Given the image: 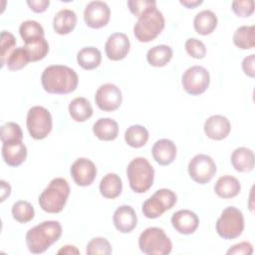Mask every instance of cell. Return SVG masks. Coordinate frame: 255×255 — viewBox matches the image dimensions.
Masks as SVG:
<instances>
[{"instance_id":"1","label":"cell","mask_w":255,"mask_h":255,"mask_svg":"<svg viewBox=\"0 0 255 255\" xmlns=\"http://www.w3.org/2000/svg\"><path fill=\"white\" fill-rule=\"evenodd\" d=\"M78 83L77 73L72 68L64 65L49 66L41 76L42 87L49 94H70L77 89Z\"/></svg>"},{"instance_id":"2","label":"cell","mask_w":255,"mask_h":255,"mask_svg":"<svg viewBox=\"0 0 255 255\" xmlns=\"http://www.w3.org/2000/svg\"><path fill=\"white\" fill-rule=\"evenodd\" d=\"M62 235V225L56 220H46L30 228L25 236L28 250L33 254L44 253Z\"/></svg>"},{"instance_id":"3","label":"cell","mask_w":255,"mask_h":255,"mask_svg":"<svg viewBox=\"0 0 255 255\" xmlns=\"http://www.w3.org/2000/svg\"><path fill=\"white\" fill-rule=\"evenodd\" d=\"M70 192L71 189L67 179L55 177L40 194L39 205L45 212L59 213L64 209Z\"/></svg>"},{"instance_id":"4","label":"cell","mask_w":255,"mask_h":255,"mask_svg":"<svg viewBox=\"0 0 255 255\" xmlns=\"http://www.w3.org/2000/svg\"><path fill=\"white\" fill-rule=\"evenodd\" d=\"M127 175L131 190L136 193H144L153 183L154 169L146 158L138 156L128 164Z\"/></svg>"},{"instance_id":"5","label":"cell","mask_w":255,"mask_h":255,"mask_svg":"<svg viewBox=\"0 0 255 255\" xmlns=\"http://www.w3.org/2000/svg\"><path fill=\"white\" fill-rule=\"evenodd\" d=\"M138 247L147 255H167L172 250V243L162 228L148 227L140 233Z\"/></svg>"},{"instance_id":"6","label":"cell","mask_w":255,"mask_h":255,"mask_svg":"<svg viewBox=\"0 0 255 255\" xmlns=\"http://www.w3.org/2000/svg\"><path fill=\"white\" fill-rule=\"evenodd\" d=\"M165 20L162 13L155 9L138 18L133 26V34L141 43L154 40L164 29Z\"/></svg>"},{"instance_id":"7","label":"cell","mask_w":255,"mask_h":255,"mask_svg":"<svg viewBox=\"0 0 255 255\" xmlns=\"http://www.w3.org/2000/svg\"><path fill=\"white\" fill-rule=\"evenodd\" d=\"M244 230V216L241 210L234 206L223 209L216 221V231L220 237L226 240L239 237Z\"/></svg>"},{"instance_id":"8","label":"cell","mask_w":255,"mask_h":255,"mask_svg":"<svg viewBox=\"0 0 255 255\" xmlns=\"http://www.w3.org/2000/svg\"><path fill=\"white\" fill-rule=\"evenodd\" d=\"M177 201L176 194L167 188L157 189L141 206V211L146 218L155 219L165 211L171 209Z\"/></svg>"},{"instance_id":"9","label":"cell","mask_w":255,"mask_h":255,"mask_svg":"<svg viewBox=\"0 0 255 255\" xmlns=\"http://www.w3.org/2000/svg\"><path fill=\"white\" fill-rule=\"evenodd\" d=\"M26 126L32 138L37 140L43 139L52 130V116L50 112L44 107H32L27 113Z\"/></svg>"},{"instance_id":"10","label":"cell","mask_w":255,"mask_h":255,"mask_svg":"<svg viewBox=\"0 0 255 255\" xmlns=\"http://www.w3.org/2000/svg\"><path fill=\"white\" fill-rule=\"evenodd\" d=\"M184 91L191 96L203 94L209 87V72L202 66H192L185 70L181 78Z\"/></svg>"},{"instance_id":"11","label":"cell","mask_w":255,"mask_h":255,"mask_svg":"<svg viewBox=\"0 0 255 255\" xmlns=\"http://www.w3.org/2000/svg\"><path fill=\"white\" fill-rule=\"evenodd\" d=\"M216 164L211 156L203 153L194 155L188 163L190 178L199 184L209 182L216 173Z\"/></svg>"},{"instance_id":"12","label":"cell","mask_w":255,"mask_h":255,"mask_svg":"<svg viewBox=\"0 0 255 255\" xmlns=\"http://www.w3.org/2000/svg\"><path fill=\"white\" fill-rule=\"evenodd\" d=\"M95 102L100 110L104 112H114L118 110L123 103L122 91L115 84H104L98 88Z\"/></svg>"},{"instance_id":"13","label":"cell","mask_w":255,"mask_h":255,"mask_svg":"<svg viewBox=\"0 0 255 255\" xmlns=\"http://www.w3.org/2000/svg\"><path fill=\"white\" fill-rule=\"evenodd\" d=\"M111 17V10L104 1H91L84 10V21L93 29H100L106 26Z\"/></svg>"},{"instance_id":"14","label":"cell","mask_w":255,"mask_h":255,"mask_svg":"<svg viewBox=\"0 0 255 255\" xmlns=\"http://www.w3.org/2000/svg\"><path fill=\"white\" fill-rule=\"evenodd\" d=\"M70 173L77 185L85 187L94 182L97 176V167L91 159L80 157L71 165Z\"/></svg>"},{"instance_id":"15","label":"cell","mask_w":255,"mask_h":255,"mask_svg":"<svg viewBox=\"0 0 255 255\" xmlns=\"http://www.w3.org/2000/svg\"><path fill=\"white\" fill-rule=\"evenodd\" d=\"M130 48L128 37L125 33H113L109 36L106 44L105 51L107 57L112 61H120L125 59Z\"/></svg>"},{"instance_id":"16","label":"cell","mask_w":255,"mask_h":255,"mask_svg":"<svg viewBox=\"0 0 255 255\" xmlns=\"http://www.w3.org/2000/svg\"><path fill=\"white\" fill-rule=\"evenodd\" d=\"M170 221L175 231L183 235L194 233L199 225V218L196 213L188 209H181L174 212Z\"/></svg>"},{"instance_id":"17","label":"cell","mask_w":255,"mask_h":255,"mask_svg":"<svg viewBox=\"0 0 255 255\" xmlns=\"http://www.w3.org/2000/svg\"><path fill=\"white\" fill-rule=\"evenodd\" d=\"M203 129L210 139L222 140L228 136L231 129V124L226 117L213 115L205 121Z\"/></svg>"},{"instance_id":"18","label":"cell","mask_w":255,"mask_h":255,"mask_svg":"<svg viewBox=\"0 0 255 255\" xmlns=\"http://www.w3.org/2000/svg\"><path fill=\"white\" fill-rule=\"evenodd\" d=\"M113 222L117 230L122 233L131 232L137 224V217L134 209L129 205H121L113 215Z\"/></svg>"},{"instance_id":"19","label":"cell","mask_w":255,"mask_h":255,"mask_svg":"<svg viewBox=\"0 0 255 255\" xmlns=\"http://www.w3.org/2000/svg\"><path fill=\"white\" fill-rule=\"evenodd\" d=\"M176 145L168 138H160L156 140L151 148L153 159L159 165H168L173 162L176 157Z\"/></svg>"},{"instance_id":"20","label":"cell","mask_w":255,"mask_h":255,"mask_svg":"<svg viewBox=\"0 0 255 255\" xmlns=\"http://www.w3.org/2000/svg\"><path fill=\"white\" fill-rule=\"evenodd\" d=\"M1 153L6 164L12 167H17L26 160L27 147L22 141L10 144H2Z\"/></svg>"},{"instance_id":"21","label":"cell","mask_w":255,"mask_h":255,"mask_svg":"<svg viewBox=\"0 0 255 255\" xmlns=\"http://www.w3.org/2000/svg\"><path fill=\"white\" fill-rule=\"evenodd\" d=\"M77 21V15L73 10L61 9L54 16L53 29L59 35H67L75 29Z\"/></svg>"},{"instance_id":"22","label":"cell","mask_w":255,"mask_h":255,"mask_svg":"<svg viewBox=\"0 0 255 255\" xmlns=\"http://www.w3.org/2000/svg\"><path fill=\"white\" fill-rule=\"evenodd\" d=\"M241 190L239 180L231 175L220 176L214 184V191L220 198L228 199L235 197Z\"/></svg>"},{"instance_id":"23","label":"cell","mask_w":255,"mask_h":255,"mask_svg":"<svg viewBox=\"0 0 255 255\" xmlns=\"http://www.w3.org/2000/svg\"><path fill=\"white\" fill-rule=\"evenodd\" d=\"M93 132L101 140H114L119 134V125L111 118H101L94 124Z\"/></svg>"},{"instance_id":"24","label":"cell","mask_w":255,"mask_h":255,"mask_svg":"<svg viewBox=\"0 0 255 255\" xmlns=\"http://www.w3.org/2000/svg\"><path fill=\"white\" fill-rule=\"evenodd\" d=\"M231 164L239 172H249L254 167V152L244 146L237 147L231 154Z\"/></svg>"},{"instance_id":"25","label":"cell","mask_w":255,"mask_h":255,"mask_svg":"<svg viewBox=\"0 0 255 255\" xmlns=\"http://www.w3.org/2000/svg\"><path fill=\"white\" fill-rule=\"evenodd\" d=\"M217 16L211 10H202L193 19V27L199 35H209L217 27Z\"/></svg>"},{"instance_id":"26","label":"cell","mask_w":255,"mask_h":255,"mask_svg":"<svg viewBox=\"0 0 255 255\" xmlns=\"http://www.w3.org/2000/svg\"><path fill=\"white\" fill-rule=\"evenodd\" d=\"M123 181L117 173H107L100 182V192L108 199H115L122 193Z\"/></svg>"},{"instance_id":"27","label":"cell","mask_w":255,"mask_h":255,"mask_svg":"<svg viewBox=\"0 0 255 255\" xmlns=\"http://www.w3.org/2000/svg\"><path fill=\"white\" fill-rule=\"evenodd\" d=\"M69 114L75 122L84 123L93 116V108L86 98L78 97L69 104Z\"/></svg>"},{"instance_id":"28","label":"cell","mask_w":255,"mask_h":255,"mask_svg":"<svg viewBox=\"0 0 255 255\" xmlns=\"http://www.w3.org/2000/svg\"><path fill=\"white\" fill-rule=\"evenodd\" d=\"M102 61L101 51L93 46L81 49L77 54V62L84 70H94L98 68Z\"/></svg>"},{"instance_id":"29","label":"cell","mask_w":255,"mask_h":255,"mask_svg":"<svg viewBox=\"0 0 255 255\" xmlns=\"http://www.w3.org/2000/svg\"><path fill=\"white\" fill-rule=\"evenodd\" d=\"M172 58V49L164 44L150 48L146 53V61L152 67H163Z\"/></svg>"},{"instance_id":"30","label":"cell","mask_w":255,"mask_h":255,"mask_svg":"<svg viewBox=\"0 0 255 255\" xmlns=\"http://www.w3.org/2000/svg\"><path fill=\"white\" fill-rule=\"evenodd\" d=\"M149 137L148 130L140 125H132L125 131L126 142L134 148H139L145 145Z\"/></svg>"},{"instance_id":"31","label":"cell","mask_w":255,"mask_h":255,"mask_svg":"<svg viewBox=\"0 0 255 255\" xmlns=\"http://www.w3.org/2000/svg\"><path fill=\"white\" fill-rule=\"evenodd\" d=\"M233 43L241 50H249L255 46V27L241 26L233 34Z\"/></svg>"},{"instance_id":"32","label":"cell","mask_w":255,"mask_h":255,"mask_svg":"<svg viewBox=\"0 0 255 255\" xmlns=\"http://www.w3.org/2000/svg\"><path fill=\"white\" fill-rule=\"evenodd\" d=\"M25 49L28 52L30 62H37L43 60L49 52V44L45 37H40L25 43Z\"/></svg>"},{"instance_id":"33","label":"cell","mask_w":255,"mask_h":255,"mask_svg":"<svg viewBox=\"0 0 255 255\" xmlns=\"http://www.w3.org/2000/svg\"><path fill=\"white\" fill-rule=\"evenodd\" d=\"M0 138L2 144H10L22 141L23 131L21 127L14 122H8L4 124L1 127Z\"/></svg>"},{"instance_id":"34","label":"cell","mask_w":255,"mask_h":255,"mask_svg":"<svg viewBox=\"0 0 255 255\" xmlns=\"http://www.w3.org/2000/svg\"><path fill=\"white\" fill-rule=\"evenodd\" d=\"M13 218L20 223H27L34 218L35 210L33 205L25 200L16 201L11 209Z\"/></svg>"},{"instance_id":"35","label":"cell","mask_w":255,"mask_h":255,"mask_svg":"<svg viewBox=\"0 0 255 255\" xmlns=\"http://www.w3.org/2000/svg\"><path fill=\"white\" fill-rule=\"evenodd\" d=\"M19 33L21 38L23 39L24 43L32 41L34 39L44 37L45 32L41 24L34 20H27L24 21L19 28Z\"/></svg>"},{"instance_id":"36","label":"cell","mask_w":255,"mask_h":255,"mask_svg":"<svg viewBox=\"0 0 255 255\" xmlns=\"http://www.w3.org/2000/svg\"><path fill=\"white\" fill-rule=\"evenodd\" d=\"M30 62V58L25 47H18L14 49L8 56L6 66L10 71H19L23 69Z\"/></svg>"},{"instance_id":"37","label":"cell","mask_w":255,"mask_h":255,"mask_svg":"<svg viewBox=\"0 0 255 255\" xmlns=\"http://www.w3.org/2000/svg\"><path fill=\"white\" fill-rule=\"evenodd\" d=\"M86 253L88 255H110L112 254V245L107 238L95 237L88 243Z\"/></svg>"},{"instance_id":"38","label":"cell","mask_w":255,"mask_h":255,"mask_svg":"<svg viewBox=\"0 0 255 255\" xmlns=\"http://www.w3.org/2000/svg\"><path fill=\"white\" fill-rule=\"evenodd\" d=\"M128 7L129 11L137 18L156 9V1L154 0H128Z\"/></svg>"},{"instance_id":"39","label":"cell","mask_w":255,"mask_h":255,"mask_svg":"<svg viewBox=\"0 0 255 255\" xmlns=\"http://www.w3.org/2000/svg\"><path fill=\"white\" fill-rule=\"evenodd\" d=\"M16 46V39L14 35L7 31L1 32V44H0V58H1V66L4 67L6 65V61L8 56L14 50Z\"/></svg>"},{"instance_id":"40","label":"cell","mask_w":255,"mask_h":255,"mask_svg":"<svg viewBox=\"0 0 255 255\" xmlns=\"http://www.w3.org/2000/svg\"><path fill=\"white\" fill-rule=\"evenodd\" d=\"M187 54L194 59H203L206 55V47L200 40L196 38H189L184 44Z\"/></svg>"},{"instance_id":"41","label":"cell","mask_w":255,"mask_h":255,"mask_svg":"<svg viewBox=\"0 0 255 255\" xmlns=\"http://www.w3.org/2000/svg\"><path fill=\"white\" fill-rule=\"evenodd\" d=\"M233 12L239 17H249L254 12L253 0H235L231 4Z\"/></svg>"},{"instance_id":"42","label":"cell","mask_w":255,"mask_h":255,"mask_svg":"<svg viewBox=\"0 0 255 255\" xmlns=\"http://www.w3.org/2000/svg\"><path fill=\"white\" fill-rule=\"evenodd\" d=\"M253 253V246L250 242L247 241H243L237 244H234L233 246H231L226 254L228 255H251Z\"/></svg>"},{"instance_id":"43","label":"cell","mask_w":255,"mask_h":255,"mask_svg":"<svg viewBox=\"0 0 255 255\" xmlns=\"http://www.w3.org/2000/svg\"><path fill=\"white\" fill-rule=\"evenodd\" d=\"M254 63H255V55L254 54H251V55L245 57L242 61V70H243L244 74L250 78L255 77Z\"/></svg>"},{"instance_id":"44","label":"cell","mask_w":255,"mask_h":255,"mask_svg":"<svg viewBox=\"0 0 255 255\" xmlns=\"http://www.w3.org/2000/svg\"><path fill=\"white\" fill-rule=\"evenodd\" d=\"M28 6L35 13H42L47 10L50 5L49 0H28Z\"/></svg>"},{"instance_id":"45","label":"cell","mask_w":255,"mask_h":255,"mask_svg":"<svg viewBox=\"0 0 255 255\" xmlns=\"http://www.w3.org/2000/svg\"><path fill=\"white\" fill-rule=\"evenodd\" d=\"M1 202H3L11 193V186L5 180H1Z\"/></svg>"},{"instance_id":"46","label":"cell","mask_w":255,"mask_h":255,"mask_svg":"<svg viewBox=\"0 0 255 255\" xmlns=\"http://www.w3.org/2000/svg\"><path fill=\"white\" fill-rule=\"evenodd\" d=\"M58 254H80V251L78 250V248L76 246H73V245H66V246H63L60 250H58L57 252Z\"/></svg>"},{"instance_id":"47","label":"cell","mask_w":255,"mask_h":255,"mask_svg":"<svg viewBox=\"0 0 255 255\" xmlns=\"http://www.w3.org/2000/svg\"><path fill=\"white\" fill-rule=\"evenodd\" d=\"M179 3L183 6H185L186 8L193 9V8L201 5L203 3V1L202 0H180Z\"/></svg>"}]
</instances>
